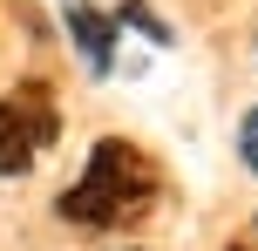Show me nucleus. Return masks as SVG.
Segmentation results:
<instances>
[{
  "label": "nucleus",
  "mask_w": 258,
  "mask_h": 251,
  "mask_svg": "<svg viewBox=\"0 0 258 251\" xmlns=\"http://www.w3.org/2000/svg\"><path fill=\"white\" fill-rule=\"evenodd\" d=\"M156 204V163L143 156L136 143H95L89 170H82L75 190H61V217L68 224H129Z\"/></svg>",
  "instance_id": "obj_1"
},
{
  "label": "nucleus",
  "mask_w": 258,
  "mask_h": 251,
  "mask_svg": "<svg viewBox=\"0 0 258 251\" xmlns=\"http://www.w3.org/2000/svg\"><path fill=\"white\" fill-rule=\"evenodd\" d=\"M48 143H54V109H48L41 89L0 102V177H21Z\"/></svg>",
  "instance_id": "obj_2"
},
{
  "label": "nucleus",
  "mask_w": 258,
  "mask_h": 251,
  "mask_svg": "<svg viewBox=\"0 0 258 251\" xmlns=\"http://www.w3.org/2000/svg\"><path fill=\"white\" fill-rule=\"evenodd\" d=\"M68 34H75V48H82V61H89V75H109L116 68V21H109L102 7H68Z\"/></svg>",
  "instance_id": "obj_3"
},
{
  "label": "nucleus",
  "mask_w": 258,
  "mask_h": 251,
  "mask_svg": "<svg viewBox=\"0 0 258 251\" xmlns=\"http://www.w3.org/2000/svg\"><path fill=\"white\" fill-rule=\"evenodd\" d=\"M122 21H129V27H136V34H150V41H156V48H163V41H170V27H163V21H156V14H150V7H143V0H122Z\"/></svg>",
  "instance_id": "obj_4"
},
{
  "label": "nucleus",
  "mask_w": 258,
  "mask_h": 251,
  "mask_svg": "<svg viewBox=\"0 0 258 251\" xmlns=\"http://www.w3.org/2000/svg\"><path fill=\"white\" fill-rule=\"evenodd\" d=\"M238 149H245V163H251V177H258V109L245 116V129H238Z\"/></svg>",
  "instance_id": "obj_5"
}]
</instances>
